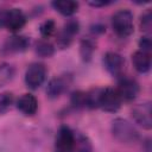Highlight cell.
<instances>
[{
    "mask_svg": "<svg viewBox=\"0 0 152 152\" xmlns=\"http://www.w3.org/2000/svg\"><path fill=\"white\" fill-rule=\"evenodd\" d=\"M112 133L116 140L124 144L135 142L139 138V133L135 127L125 119L118 118L112 122Z\"/></svg>",
    "mask_w": 152,
    "mask_h": 152,
    "instance_id": "6da1fadb",
    "label": "cell"
},
{
    "mask_svg": "<svg viewBox=\"0 0 152 152\" xmlns=\"http://www.w3.org/2000/svg\"><path fill=\"white\" fill-rule=\"evenodd\" d=\"M113 31L119 37H128L133 32V14L129 10H120L112 17Z\"/></svg>",
    "mask_w": 152,
    "mask_h": 152,
    "instance_id": "7a4b0ae2",
    "label": "cell"
},
{
    "mask_svg": "<svg viewBox=\"0 0 152 152\" xmlns=\"http://www.w3.org/2000/svg\"><path fill=\"white\" fill-rule=\"evenodd\" d=\"M25 23L26 17L19 8H12L6 11L5 13H2L0 19V24L12 32H17L20 28H23Z\"/></svg>",
    "mask_w": 152,
    "mask_h": 152,
    "instance_id": "3957f363",
    "label": "cell"
},
{
    "mask_svg": "<svg viewBox=\"0 0 152 152\" xmlns=\"http://www.w3.org/2000/svg\"><path fill=\"white\" fill-rule=\"evenodd\" d=\"M46 77V68L42 63H32L25 72V83L30 89L39 88Z\"/></svg>",
    "mask_w": 152,
    "mask_h": 152,
    "instance_id": "277c9868",
    "label": "cell"
},
{
    "mask_svg": "<svg viewBox=\"0 0 152 152\" xmlns=\"http://www.w3.org/2000/svg\"><path fill=\"white\" fill-rule=\"evenodd\" d=\"M75 134L68 126H62L58 129L55 144V152H74Z\"/></svg>",
    "mask_w": 152,
    "mask_h": 152,
    "instance_id": "5b68a950",
    "label": "cell"
},
{
    "mask_svg": "<svg viewBox=\"0 0 152 152\" xmlns=\"http://www.w3.org/2000/svg\"><path fill=\"white\" fill-rule=\"evenodd\" d=\"M121 97L118 94L116 89L113 88H106L101 90L100 95V102L99 107L102 108L106 112H116L121 106Z\"/></svg>",
    "mask_w": 152,
    "mask_h": 152,
    "instance_id": "8992f818",
    "label": "cell"
},
{
    "mask_svg": "<svg viewBox=\"0 0 152 152\" xmlns=\"http://www.w3.org/2000/svg\"><path fill=\"white\" fill-rule=\"evenodd\" d=\"M103 64L104 68L107 69V71L109 74H112L113 76H121L124 74V69H125V61L122 58V56L118 52H107L103 56Z\"/></svg>",
    "mask_w": 152,
    "mask_h": 152,
    "instance_id": "52a82bcc",
    "label": "cell"
},
{
    "mask_svg": "<svg viewBox=\"0 0 152 152\" xmlns=\"http://www.w3.org/2000/svg\"><path fill=\"white\" fill-rule=\"evenodd\" d=\"M132 116L137 124L142 126L146 129L152 127V115H151V104L150 102L137 104L132 110Z\"/></svg>",
    "mask_w": 152,
    "mask_h": 152,
    "instance_id": "ba28073f",
    "label": "cell"
},
{
    "mask_svg": "<svg viewBox=\"0 0 152 152\" xmlns=\"http://www.w3.org/2000/svg\"><path fill=\"white\" fill-rule=\"evenodd\" d=\"M116 91L120 95L121 100L132 101L139 94V84L132 78H121Z\"/></svg>",
    "mask_w": 152,
    "mask_h": 152,
    "instance_id": "9c48e42d",
    "label": "cell"
},
{
    "mask_svg": "<svg viewBox=\"0 0 152 152\" xmlns=\"http://www.w3.org/2000/svg\"><path fill=\"white\" fill-rule=\"evenodd\" d=\"M78 28H80V25L76 20H69L63 30L59 32L58 34V38H57V43L61 48H66L69 46V44L71 43V39H72V36H75L77 32H78Z\"/></svg>",
    "mask_w": 152,
    "mask_h": 152,
    "instance_id": "30bf717a",
    "label": "cell"
},
{
    "mask_svg": "<svg viewBox=\"0 0 152 152\" xmlns=\"http://www.w3.org/2000/svg\"><path fill=\"white\" fill-rule=\"evenodd\" d=\"M17 108L24 115H33L38 109V101L32 94H24L19 97Z\"/></svg>",
    "mask_w": 152,
    "mask_h": 152,
    "instance_id": "8fae6325",
    "label": "cell"
},
{
    "mask_svg": "<svg viewBox=\"0 0 152 152\" xmlns=\"http://www.w3.org/2000/svg\"><path fill=\"white\" fill-rule=\"evenodd\" d=\"M28 39L24 36H12L8 37L4 44V50L6 52H23L28 48Z\"/></svg>",
    "mask_w": 152,
    "mask_h": 152,
    "instance_id": "7c38bea8",
    "label": "cell"
},
{
    "mask_svg": "<svg viewBox=\"0 0 152 152\" xmlns=\"http://www.w3.org/2000/svg\"><path fill=\"white\" fill-rule=\"evenodd\" d=\"M132 62L135 70L140 74H145L151 68V53L138 50L132 56Z\"/></svg>",
    "mask_w": 152,
    "mask_h": 152,
    "instance_id": "4fadbf2b",
    "label": "cell"
},
{
    "mask_svg": "<svg viewBox=\"0 0 152 152\" xmlns=\"http://www.w3.org/2000/svg\"><path fill=\"white\" fill-rule=\"evenodd\" d=\"M52 6L61 14H63L65 17H69V15H72L77 11L78 2L72 1V0H59V1H53Z\"/></svg>",
    "mask_w": 152,
    "mask_h": 152,
    "instance_id": "5bb4252c",
    "label": "cell"
},
{
    "mask_svg": "<svg viewBox=\"0 0 152 152\" xmlns=\"http://www.w3.org/2000/svg\"><path fill=\"white\" fill-rule=\"evenodd\" d=\"M64 89H65V81L61 77H56V78H52L48 83L46 94H48L49 97L56 99L64 91Z\"/></svg>",
    "mask_w": 152,
    "mask_h": 152,
    "instance_id": "9a60e30c",
    "label": "cell"
},
{
    "mask_svg": "<svg viewBox=\"0 0 152 152\" xmlns=\"http://www.w3.org/2000/svg\"><path fill=\"white\" fill-rule=\"evenodd\" d=\"M95 50V44L93 40L90 39H84L82 40L81 44V56L83 58V61H89L91 58V55Z\"/></svg>",
    "mask_w": 152,
    "mask_h": 152,
    "instance_id": "2e32d148",
    "label": "cell"
},
{
    "mask_svg": "<svg viewBox=\"0 0 152 152\" xmlns=\"http://www.w3.org/2000/svg\"><path fill=\"white\" fill-rule=\"evenodd\" d=\"M53 46L52 44H50L49 42H45V40H40L39 43H37V46H36V52L42 56V57H50L53 55Z\"/></svg>",
    "mask_w": 152,
    "mask_h": 152,
    "instance_id": "e0dca14e",
    "label": "cell"
},
{
    "mask_svg": "<svg viewBox=\"0 0 152 152\" xmlns=\"http://www.w3.org/2000/svg\"><path fill=\"white\" fill-rule=\"evenodd\" d=\"M14 75V69L10 64H1L0 65V86L10 82Z\"/></svg>",
    "mask_w": 152,
    "mask_h": 152,
    "instance_id": "ac0fdd59",
    "label": "cell"
},
{
    "mask_svg": "<svg viewBox=\"0 0 152 152\" xmlns=\"http://www.w3.org/2000/svg\"><path fill=\"white\" fill-rule=\"evenodd\" d=\"M13 101H14V97L12 93H8V91L1 93L0 94V114L7 112L13 104Z\"/></svg>",
    "mask_w": 152,
    "mask_h": 152,
    "instance_id": "d6986e66",
    "label": "cell"
},
{
    "mask_svg": "<svg viewBox=\"0 0 152 152\" xmlns=\"http://www.w3.org/2000/svg\"><path fill=\"white\" fill-rule=\"evenodd\" d=\"M75 150L76 152H91V145L86 137H75Z\"/></svg>",
    "mask_w": 152,
    "mask_h": 152,
    "instance_id": "ffe728a7",
    "label": "cell"
},
{
    "mask_svg": "<svg viewBox=\"0 0 152 152\" xmlns=\"http://www.w3.org/2000/svg\"><path fill=\"white\" fill-rule=\"evenodd\" d=\"M40 33L43 37H50L53 34L55 30H56V26H55V23L52 20H46L44 21L42 25H40Z\"/></svg>",
    "mask_w": 152,
    "mask_h": 152,
    "instance_id": "44dd1931",
    "label": "cell"
},
{
    "mask_svg": "<svg viewBox=\"0 0 152 152\" xmlns=\"http://www.w3.org/2000/svg\"><path fill=\"white\" fill-rule=\"evenodd\" d=\"M140 26H141V30L145 31V32H148V31L151 30V26H152L151 11H146V12L141 15V19H140Z\"/></svg>",
    "mask_w": 152,
    "mask_h": 152,
    "instance_id": "7402d4cb",
    "label": "cell"
},
{
    "mask_svg": "<svg viewBox=\"0 0 152 152\" xmlns=\"http://www.w3.org/2000/svg\"><path fill=\"white\" fill-rule=\"evenodd\" d=\"M71 102L75 107H86V93L77 91L72 95Z\"/></svg>",
    "mask_w": 152,
    "mask_h": 152,
    "instance_id": "603a6c76",
    "label": "cell"
},
{
    "mask_svg": "<svg viewBox=\"0 0 152 152\" xmlns=\"http://www.w3.org/2000/svg\"><path fill=\"white\" fill-rule=\"evenodd\" d=\"M139 46H140V50L141 51H145V52H151V48H152V43H151V38L148 36L146 37H141L140 42H139Z\"/></svg>",
    "mask_w": 152,
    "mask_h": 152,
    "instance_id": "cb8c5ba5",
    "label": "cell"
},
{
    "mask_svg": "<svg viewBox=\"0 0 152 152\" xmlns=\"http://www.w3.org/2000/svg\"><path fill=\"white\" fill-rule=\"evenodd\" d=\"M112 1H107V0H95V1H88V4L90 6H94V7H100V6H106V5H109Z\"/></svg>",
    "mask_w": 152,
    "mask_h": 152,
    "instance_id": "d4e9b609",
    "label": "cell"
}]
</instances>
